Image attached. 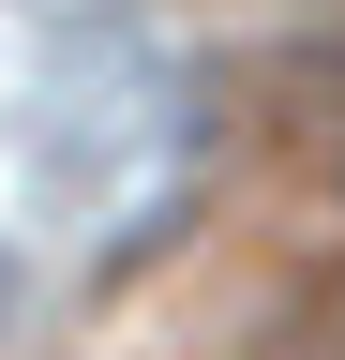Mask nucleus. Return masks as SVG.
<instances>
[{
	"label": "nucleus",
	"instance_id": "f257e3e1",
	"mask_svg": "<svg viewBox=\"0 0 345 360\" xmlns=\"http://www.w3.org/2000/svg\"><path fill=\"white\" fill-rule=\"evenodd\" d=\"M240 360H345V285H300V300H285Z\"/></svg>",
	"mask_w": 345,
	"mask_h": 360
}]
</instances>
